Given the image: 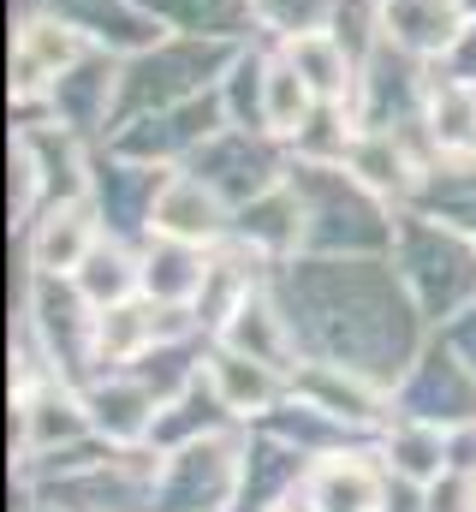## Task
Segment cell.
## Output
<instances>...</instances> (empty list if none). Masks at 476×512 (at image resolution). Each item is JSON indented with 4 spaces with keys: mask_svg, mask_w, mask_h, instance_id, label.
I'll return each mask as SVG.
<instances>
[{
    "mask_svg": "<svg viewBox=\"0 0 476 512\" xmlns=\"http://www.w3.org/2000/svg\"><path fill=\"white\" fill-rule=\"evenodd\" d=\"M96 245H102L96 209L84 197H66L60 209H48V221H36V233H30V268L36 274H54V280H72L90 262Z\"/></svg>",
    "mask_w": 476,
    "mask_h": 512,
    "instance_id": "cell-6",
    "label": "cell"
},
{
    "mask_svg": "<svg viewBox=\"0 0 476 512\" xmlns=\"http://www.w3.org/2000/svg\"><path fill=\"white\" fill-rule=\"evenodd\" d=\"M221 346H233L244 358H256V364H274V370H286L292 376V352H298V328H292V316H280L274 310V298L256 286L244 304H238L233 316L221 322V334H215Z\"/></svg>",
    "mask_w": 476,
    "mask_h": 512,
    "instance_id": "cell-8",
    "label": "cell"
},
{
    "mask_svg": "<svg viewBox=\"0 0 476 512\" xmlns=\"http://www.w3.org/2000/svg\"><path fill=\"white\" fill-rule=\"evenodd\" d=\"M298 501H304V512H381L387 465L369 441L346 447V453H328V459H310V471L298 483Z\"/></svg>",
    "mask_w": 476,
    "mask_h": 512,
    "instance_id": "cell-3",
    "label": "cell"
},
{
    "mask_svg": "<svg viewBox=\"0 0 476 512\" xmlns=\"http://www.w3.org/2000/svg\"><path fill=\"white\" fill-rule=\"evenodd\" d=\"M96 370L108 376V370H137L161 340H167V328H161V304L155 298H125V304H108V310H96Z\"/></svg>",
    "mask_w": 476,
    "mask_h": 512,
    "instance_id": "cell-7",
    "label": "cell"
},
{
    "mask_svg": "<svg viewBox=\"0 0 476 512\" xmlns=\"http://www.w3.org/2000/svg\"><path fill=\"white\" fill-rule=\"evenodd\" d=\"M78 393H84L90 429H96L108 447H143V441L155 435L161 399H155V387L143 382V376H131V370H108V376H96V382L78 387Z\"/></svg>",
    "mask_w": 476,
    "mask_h": 512,
    "instance_id": "cell-4",
    "label": "cell"
},
{
    "mask_svg": "<svg viewBox=\"0 0 476 512\" xmlns=\"http://www.w3.org/2000/svg\"><path fill=\"white\" fill-rule=\"evenodd\" d=\"M286 60L304 72V84L316 90V102H346V90H352V60H346V48H340L328 30L292 36V42H286Z\"/></svg>",
    "mask_w": 476,
    "mask_h": 512,
    "instance_id": "cell-15",
    "label": "cell"
},
{
    "mask_svg": "<svg viewBox=\"0 0 476 512\" xmlns=\"http://www.w3.org/2000/svg\"><path fill=\"white\" fill-rule=\"evenodd\" d=\"M78 54H84V36H78L72 24H54V18L24 24V36H18V60H12V72H18V96H30V90L66 78V72L78 66Z\"/></svg>",
    "mask_w": 476,
    "mask_h": 512,
    "instance_id": "cell-10",
    "label": "cell"
},
{
    "mask_svg": "<svg viewBox=\"0 0 476 512\" xmlns=\"http://www.w3.org/2000/svg\"><path fill=\"white\" fill-rule=\"evenodd\" d=\"M316 90L304 84V72L292 66V60H274L268 66V78H262V126L274 131V137H304L310 120H316Z\"/></svg>",
    "mask_w": 476,
    "mask_h": 512,
    "instance_id": "cell-13",
    "label": "cell"
},
{
    "mask_svg": "<svg viewBox=\"0 0 476 512\" xmlns=\"http://www.w3.org/2000/svg\"><path fill=\"white\" fill-rule=\"evenodd\" d=\"M346 173H352L363 191H381V197H399V191H411V161H405V149H399V137L393 131H357L346 137Z\"/></svg>",
    "mask_w": 476,
    "mask_h": 512,
    "instance_id": "cell-12",
    "label": "cell"
},
{
    "mask_svg": "<svg viewBox=\"0 0 476 512\" xmlns=\"http://www.w3.org/2000/svg\"><path fill=\"white\" fill-rule=\"evenodd\" d=\"M203 370H209V387L221 393V405H227L233 423H262V417L292 393V376H286V370L256 364V358H244V352L221 346V340H215V352L203 358Z\"/></svg>",
    "mask_w": 476,
    "mask_h": 512,
    "instance_id": "cell-5",
    "label": "cell"
},
{
    "mask_svg": "<svg viewBox=\"0 0 476 512\" xmlns=\"http://www.w3.org/2000/svg\"><path fill=\"white\" fill-rule=\"evenodd\" d=\"M381 24L411 54H441L459 36V0H387Z\"/></svg>",
    "mask_w": 476,
    "mask_h": 512,
    "instance_id": "cell-11",
    "label": "cell"
},
{
    "mask_svg": "<svg viewBox=\"0 0 476 512\" xmlns=\"http://www.w3.org/2000/svg\"><path fill=\"white\" fill-rule=\"evenodd\" d=\"M72 286L84 292L90 310H108V304H125V298L143 292V262H137L131 251H119L114 239H108V245H96L90 262L72 274Z\"/></svg>",
    "mask_w": 476,
    "mask_h": 512,
    "instance_id": "cell-14",
    "label": "cell"
},
{
    "mask_svg": "<svg viewBox=\"0 0 476 512\" xmlns=\"http://www.w3.org/2000/svg\"><path fill=\"white\" fill-rule=\"evenodd\" d=\"M238 477H244V447H233L221 429L173 447L161 459V477L149 489V512H233Z\"/></svg>",
    "mask_w": 476,
    "mask_h": 512,
    "instance_id": "cell-1",
    "label": "cell"
},
{
    "mask_svg": "<svg viewBox=\"0 0 476 512\" xmlns=\"http://www.w3.org/2000/svg\"><path fill=\"white\" fill-rule=\"evenodd\" d=\"M149 239H179V245H227L233 239V215L221 203V191L203 179V173H167L155 191H149Z\"/></svg>",
    "mask_w": 476,
    "mask_h": 512,
    "instance_id": "cell-2",
    "label": "cell"
},
{
    "mask_svg": "<svg viewBox=\"0 0 476 512\" xmlns=\"http://www.w3.org/2000/svg\"><path fill=\"white\" fill-rule=\"evenodd\" d=\"M375 453L393 477H411V483H435L453 471L447 459V429L429 423V417H393L381 435H375Z\"/></svg>",
    "mask_w": 476,
    "mask_h": 512,
    "instance_id": "cell-9",
    "label": "cell"
}]
</instances>
